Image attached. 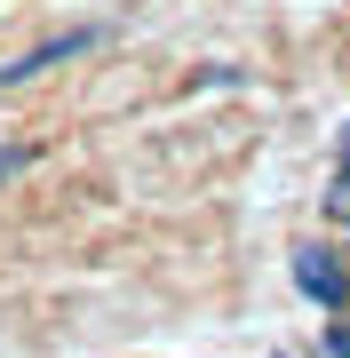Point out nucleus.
<instances>
[{"label": "nucleus", "instance_id": "nucleus-1", "mask_svg": "<svg viewBox=\"0 0 350 358\" xmlns=\"http://www.w3.org/2000/svg\"><path fill=\"white\" fill-rule=\"evenodd\" d=\"M96 40H104V24H80V32H56V40H40V48H24L16 64H0V88H24V80H40L48 64H72V56H88Z\"/></svg>", "mask_w": 350, "mask_h": 358}, {"label": "nucleus", "instance_id": "nucleus-2", "mask_svg": "<svg viewBox=\"0 0 350 358\" xmlns=\"http://www.w3.org/2000/svg\"><path fill=\"white\" fill-rule=\"evenodd\" d=\"M295 287L311 294V303H326V310L350 303V271H342V255H326V247H295Z\"/></svg>", "mask_w": 350, "mask_h": 358}, {"label": "nucleus", "instance_id": "nucleus-3", "mask_svg": "<svg viewBox=\"0 0 350 358\" xmlns=\"http://www.w3.org/2000/svg\"><path fill=\"white\" fill-rule=\"evenodd\" d=\"M326 215L350 231V152H342V167H335V183H326Z\"/></svg>", "mask_w": 350, "mask_h": 358}]
</instances>
